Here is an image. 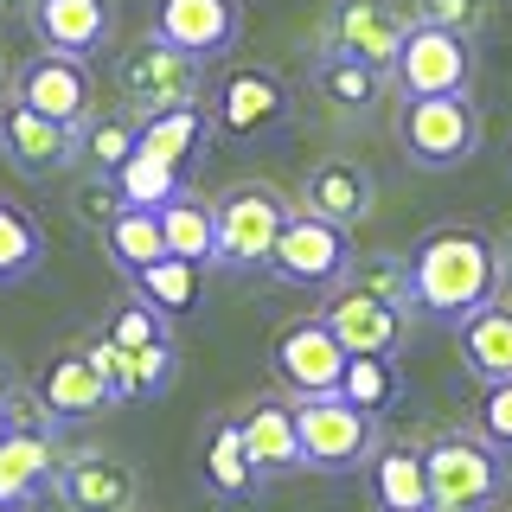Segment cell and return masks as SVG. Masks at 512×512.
<instances>
[{
    "instance_id": "cell-22",
    "label": "cell",
    "mask_w": 512,
    "mask_h": 512,
    "mask_svg": "<svg viewBox=\"0 0 512 512\" xmlns=\"http://www.w3.org/2000/svg\"><path fill=\"white\" fill-rule=\"evenodd\" d=\"M372 493H378V512H429V461L423 448L410 442H378L372 455Z\"/></svg>"
},
{
    "instance_id": "cell-48",
    "label": "cell",
    "mask_w": 512,
    "mask_h": 512,
    "mask_svg": "<svg viewBox=\"0 0 512 512\" xmlns=\"http://www.w3.org/2000/svg\"><path fill=\"white\" fill-rule=\"evenodd\" d=\"M0 77H7V71H0Z\"/></svg>"
},
{
    "instance_id": "cell-11",
    "label": "cell",
    "mask_w": 512,
    "mask_h": 512,
    "mask_svg": "<svg viewBox=\"0 0 512 512\" xmlns=\"http://www.w3.org/2000/svg\"><path fill=\"white\" fill-rule=\"evenodd\" d=\"M0 154H7V167L20 180H58V173L77 167V128L13 96L0 109Z\"/></svg>"
},
{
    "instance_id": "cell-37",
    "label": "cell",
    "mask_w": 512,
    "mask_h": 512,
    "mask_svg": "<svg viewBox=\"0 0 512 512\" xmlns=\"http://www.w3.org/2000/svg\"><path fill=\"white\" fill-rule=\"evenodd\" d=\"M173 372H180V352H173V340H154L135 352V378H128V391L135 397H160L173 384Z\"/></svg>"
},
{
    "instance_id": "cell-23",
    "label": "cell",
    "mask_w": 512,
    "mask_h": 512,
    "mask_svg": "<svg viewBox=\"0 0 512 512\" xmlns=\"http://www.w3.org/2000/svg\"><path fill=\"white\" fill-rule=\"evenodd\" d=\"M58 487V455H52V436L39 429H7L0 436V500L26 506L32 493Z\"/></svg>"
},
{
    "instance_id": "cell-3",
    "label": "cell",
    "mask_w": 512,
    "mask_h": 512,
    "mask_svg": "<svg viewBox=\"0 0 512 512\" xmlns=\"http://www.w3.org/2000/svg\"><path fill=\"white\" fill-rule=\"evenodd\" d=\"M397 148H404L410 167L423 173H448L461 160L480 154V109L468 90H448V96H404L397 109Z\"/></svg>"
},
{
    "instance_id": "cell-27",
    "label": "cell",
    "mask_w": 512,
    "mask_h": 512,
    "mask_svg": "<svg viewBox=\"0 0 512 512\" xmlns=\"http://www.w3.org/2000/svg\"><path fill=\"white\" fill-rule=\"evenodd\" d=\"M205 128H212V109L205 103H186V109H160V116H141V154L154 160H173V167H186L192 154H199Z\"/></svg>"
},
{
    "instance_id": "cell-7",
    "label": "cell",
    "mask_w": 512,
    "mask_h": 512,
    "mask_svg": "<svg viewBox=\"0 0 512 512\" xmlns=\"http://www.w3.org/2000/svg\"><path fill=\"white\" fill-rule=\"evenodd\" d=\"M205 109H212V128L231 141H256V135H276L288 122V84L269 64H224L212 96H205Z\"/></svg>"
},
{
    "instance_id": "cell-25",
    "label": "cell",
    "mask_w": 512,
    "mask_h": 512,
    "mask_svg": "<svg viewBox=\"0 0 512 512\" xmlns=\"http://www.w3.org/2000/svg\"><path fill=\"white\" fill-rule=\"evenodd\" d=\"M135 295L141 301H154L167 320H180V314H192L199 308V282H205V263H192V256H160V263H148V269H135Z\"/></svg>"
},
{
    "instance_id": "cell-41",
    "label": "cell",
    "mask_w": 512,
    "mask_h": 512,
    "mask_svg": "<svg viewBox=\"0 0 512 512\" xmlns=\"http://www.w3.org/2000/svg\"><path fill=\"white\" fill-rule=\"evenodd\" d=\"M0 410H7V429H39V436H52V429H58V416L45 410V397L39 391H20V384L7 391V404H0Z\"/></svg>"
},
{
    "instance_id": "cell-17",
    "label": "cell",
    "mask_w": 512,
    "mask_h": 512,
    "mask_svg": "<svg viewBox=\"0 0 512 512\" xmlns=\"http://www.w3.org/2000/svg\"><path fill=\"white\" fill-rule=\"evenodd\" d=\"M58 500L71 512H135L141 474L116 455H77L58 468Z\"/></svg>"
},
{
    "instance_id": "cell-19",
    "label": "cell",
    "mask_w": 512,
    "mask_h": 512,
    "mask_svg": "<svg viewBox=\"0 0 512 512\" xmlns=\"http://www.w3.org/2000/svg\"><path fill=\"white\" fill-rule=\"evenodd\" d=\"M32 32H39L45 52H96V45L109 39V26H116V13H109V0H32Z\"/></svg>"
},
{
    "instance_id": "cell-26",
    "label": "cell",
    "mask_w": 512,
    "mask_h": 512,
    "mask_svg": "<svg viewBox=\"0 0 512 512\" xmlns=\"http://www.w3.org/2000/svg\"><path fill=\"white\" fill-rule=\"evenodd\" d=\"M103 244H109V256H116L122 276H135V269L160 263V256H167V231H160V212H154V205H122V212L103 224Z\"/></svg>"
},
{
    "instance_id": "cell-36",
    "label": "cell",
    "mask_w": 512,
    "mask_h": 512,
    "mask_svg": "<svg viewBox=\"0 0 512 512\" xmlns=\"http://www.w3.org/2000/svg\"><path fill=\"white\" fill-rule=\"evenodd\" d=\"M410 20H429V26H448V32H474L493 20V0H416Z\"/></svg>"
},
{
    "instance_id": "cell-33",
    "label": "cell",
    "mask_w": 512,
    "mask_h": 512,
    "mask_svg": "<svg viewBox=\"0 0 512 512\" xmlns=\"http://www.w3.org/2000/svg\"><path fill=\"white\" fill-rule=\"evenodd\" d=\"M135 141H141V116L128 122V116H103V122H84V154L96 160L103 173H116L128 154H135Z\"/></svg>"
},
{
    "instance_id": "cell-42",
    "label": "cell",
    "mask_w": 512,
    "mask_h": 512,
    "mask_svg": "<svg viewBox=\"0 0 512 512\" xmlns=\"http://www.w3.org/2000/svg\"><path fill=\"white\" fill-rule=\"evenodd\" d=\"M500 301H512V231L500 237Z\"/></svg>"
},
{
    "instance_id": "cell-15",
    "label": "cell",
    "mask_w": 512,
    "mask_h": 512,
    "mask_svg": "<svg viewBox=\"0 0 512 512\" xmlns=\"http://www.w3.org/2000/svg\"><path fill=\"white\" fill-rule=\"evenodd\" d=\"M154 32L212 64L244 32V0H154Z\"/></svg>"
},
{
    "instance_id": "cell-34",
    "label": "cell",
    "mask_w": 512,
    "mask_h": 512,
    "mask_svg": "<svg viewBox=\"0 0 512 512\" xmlns=\"http://www.w3.org/2000/svg\"><path fill=\"white\" fill-rule=\"evenodd\" d=\"M346 282H359V288H372V295H391V301L410 308V256H352Z\"/></svg>"
},
{
    "instance_id": "cell-38",
    "label": "cell",
    "mask_w": 512,
    "mask_h": 512,
    "mask_svg": "<svg viewBox=\"0 0 512 512\" xmlns=\"http://www.w3.org/2000/svg\"><path fill=\"white\" fill-rule=\"evenodd\" d=\"M71 205H77V218H84V224H90V231H103V224H109V218H116V212H122V205H128V199H122V186H116V173H96V180H84V186H77V192H71Z\"/></svg>"
},
{
    "instance_id": "cell-44",
    "label": "cell",
    "mask_w": 512,
    "mask_h": 512,
    "mask_svg": "<svg viewBox=\"0 0 512 512\" xmlns=\"http://www.w3.org/2000/svg\"><path fill=\"white\" fill-rule=\"evenodd\" d=\"M429 512H474V506H448V500H429Z\"/></svg>"
},
{
    "instance_id": "cell-45",
    "label": "cell",
    "mask_w": 512,
    "mask_h": 512,
    "mask_svg": "<svg viewBox=\"0 0 512 512\" xmlns=\"http://www.w3.org/2000/svg\"><path fill=\"white\" fill-rule=\"evenodd\" d=\"M7 391H13V378H7V365H0V404H7Z\"/></svg>"
},
{
    "instance_id": "cell-18",
    "label": "cell",
    "mask_w": 512,
    "mask_h": 512,
    "mask_svg": "<svg viewBox=\"0 0 512 512\" xmlns=\"http://www.w3.org/2000/svg\"><path fill=\"white\" fill-rule=\"evenodd\" d=\"M372 199H378V186L359 160H314L308 180H301V205L320 212V218H333V224H346V231L372 212Z\"/></svg>"
},
{
    "instance_id": "cell-28",
    "label": "cell",
    "mask_w": 512,
    "mask_h": 512,
    "mask_svg": "<svg viewBox=\"0 0 512 512\" xmlns=\"http://www.w3.org/2000/svg\"><path fill=\"white\" fill-rule=\"evenodd\" d=\"M160 231H167L173 256H192V263H212L218 256V212L199 192H180V199L160 205Z\"/></svg>"
},
{
    "instance_id": "cell-2",
    "label": "cell",
    "mask_w": 512,
    "mask_h": 512,
    "mask_svg": "<svg viewBox=\"0 0 512 512\" xmlns=\"http://www.w3.org/2000/svg\"><path fill=\"white\" fill-rule=\"evenodd\" d=\"M218 212V269H231V276H250V269H269V256H276V237L288 231V218H295V205H288L282 186L269 180H237L224 186L212 199Z\"/></svg>"
},
{
    "instance_id": "cell-5",
    "label": "cell",
    "mask_w": 512,
    "mask_h": 512,
    "mask_svg": "<svg viewBox=\"0 0 512 512\" xmlns=\"http://www.w3.org/2000/svg\"><path fill=\"white\" fill-rule=\"evenodd\" d=\"M116 84H122V96H128L135 116L186 109V103H199V96H205V58H192L173 39L148 32L141 45H128V52L116 58Z\"/></svg>"
},
{
    "instance_id": "cell-21",
    "label": "cell",
    "mask_w": 512,
    "mask_h": 512,
    "mask_svg": "<svg viewBox=\"0 0 512 512\" xmlns=\"http://www.w3.org/2000/svg\"><path fill=\"white\" fill-rule=\"evenodd\" d=\"M461 365L480 378V384H500V378H512V301H500L493 295L480 314H468L461 320Z\"/></svg>"
},
{
    "instance_id": "cell-10",
    "label": "cell",
    "mask_w": 512,
    "mask_h": 512,
    "mask_svg": "<svg viewBox=\"0 0 512 512\" xmlns=\"http://www.w3.org/2000/svg\"><path fill=\"white\" fill-rule=\"evenodd\" d=\"M269 359H276V378L295 397H320V391H340L352 352H346L340 333L327 327V314H301V320H288V327L276 333Z\"/></svg>"
},
{
    "instance_id": "cell-46",
    "label": "cell",
    "mask_w": 512,
    "mask_h": 512,
    "mask_svg": "<svg viewBox=\"0 0 512 512\" xmlns=\"http://www.w3.org/2000/svg\"><path fill=\"white\" fill-rule=\"evenodd\" d=\"M0 512H20V506H13V500H0Z\"/></svg>"
},
{
    "instance_id": "cell-16",
    "label": "cell",
    "mask_w": 512,
    "mask_h": 512,
    "mask_svg": "<svg viewBox=\"0 0 512 512\" xmlns=\"http://www.w3.org/2000/svg\"><path fill=\"white\" fill-rule=\"evenodd\" d=\"M32 391L45 397V410H52L58 423H90V416L116 410V391H109V378L96 372V359H90L84 346H77V352H58V359L39 372Z\"/></svg>"
},
{
    "instance_id": "cell-32",
    "label": "cell",
    "mask_w": 512,
    "mask_h": 512,
    "mask_svg": "<svg viewBox=\"0 0 512 512\" xmlns=\"http://www.w3.org/2000/svg\"><path fill=\"white\" fill-rule=\"evenodd\" d=\"M391 71H378V64H365V58H346V52H327L320 58V96L327 103H340V109H365V103H378V84Z\"/></svg>"
},
{
    "instance_id": "cell-31",
    "label": "cell",
    "mask_w": 512,
    "mask_h": 512,
    "mask_svg": "<svg viewBox=\"0 0 512 512\" xmlns=\"http://www.w3.org/2000/svg\"><path fill=\"white\" fill-rule=\"evenodd\" d=\"M116 186H122V199L128 205H167V199H180L186 192V167H173V160H154V154H128L122 167H116Z\"/></svg>"
},
{
    "instance_id": "cell-4",
    "label": "cell",
    "mask_w": 512,
    "mask_h": 512,
    "mask_svg": "<svg viewBox=\"0 0 512 512\" xmlns=\"http://www.w3.org/2000/svg\"><path fill=\"white\" fill-rule=\"evenodd\" d=\"M295 423H301V455H308L314 474H352L378 455V416L359 410L346 391L295 397Z\"/></svg>"
},
{
    "instance_id": "cell-30",
    "label": "cell",
    "mask_w": 512,
    "mask_h": 512,
    "mask_svg": "<svg viewBox=\"0 0 512 512\" xmlns=\"http://www.w3.org/2000/svg\"><path fill=\"white\" fill-rule=\"evenodd\" d=\"M340 391H346L359 410H372V416H378V410H391L397 397H404V372H397L391 352H352Z\"/></svg>"
},
{
    "instance_id": "cell-43",
    "label": "cell",
    "mask_w": 512,
    "mask_h": 512,
    "mask_svg": "<svg viewBox=\"0 0 512 512\" xmlns=\"http://www.w3.org/2000/svg\"><path fill=\"white\" fill-rule=\"evenodd\" d=\"M0 13H32V0H0Z\"/></svg>"
},
{
    "instance_id": "cell-20",
    "label": "cell",
    "mask_w": 512,
    "mask_h": 512,
    "mask_svg": "<svg viewBox=\"0 0 512 512\" xmlns=\"http://www.w3.org/2000/svg\"><path fill=\"white\" fill-rule=\"evenodd\" d=\"M244 448H250V461H256V468H263V480L308 468V455H301V423H295V404H282V397H263V404H256V410L244 416Z\"/></svg>"
},
{
    "instance_id": "cell-1",
    "label": "cell",
    "mask_w": 512,
    "mask_h": 512,
    "mask_svg": "<svg viewBox=\"0 0 512 512\" xmlns=\"http://www.w3.org/2000/svg\"><path fill=\"white\" fill-rule=\"evenodd\" d=\"M500 295V237L474 224H436L410 244V308L436 327H461Z\"/></svg>"
},
{
    "instance_id": "cell-12",
    "label": "cell",
    "mask_w": 512,
    "mask_h": 512,
    "mask_svg": "<svg viewBox=\"0 0 512 512\" xmlns=\"http://www.w3.org/2000/svg\"><path fill=\"white\" fill-rule=\"evenodd\" d=\"M410 13L397 0H340L327 20V52H346V58H365L378 71H391L397 52L410 39Z\"/></svg>"
},
{
    "instance_id": "cell-29",
    "label": "cell",
    "mask_w": 512,
    "mask_h": 512,
    "mask_svg": "<svg viewBox=\"0 0 512 512\" xmlns=\"http://www.w3.org/2000/svg\"><path fill=\"white\" fill-rule=\"evenodd\" d=\"M45 263V231L26 205L0 199V288H20L32 269Z\"/></svg>"
},
{
    "instance_id": "cell-14",
    "label": "cell",
    "mask_w": 512,
    "mask_h": 512,
    "mask_svg": "<svg viewBox=\"0 0 512 512\" xmlns=\"http://www.w3.org/2000/svg\"><path fill=\"white\" fill-rule=\"evenodd\" d=\"M13 96L32 103V109H45V116H58V122H71V128H84L90 109H96L90 71H84V58H77V52H39V58H26L20 77H13Z\"/></svg>"
},
{
    "instance_id": "cell-24",
    "label": "cell",
    "mask_w": 512,
    "mask_h": 512,
    "mask_svg": "<svg viewBox=\"0 0 512 512\" xmlns=\"http://www.w3.org/2000/svg\"><path fill=\"white\" fill-rule=\"evenodd\" d=\"M205 487H212L218 500H256L263 468H256L250 448H244V423H218L212 429V442H205Z\"/></svg>"
},
{
    "instance_id": "cell-35",
    "label": "cell",
    "mask_w": 512,
    "mask_h": 512,
    "mask_svg": "<svg viewBox=\"0 0 512 512\" xmlns=\"http://www.w3.org/2000/svg\"><path fill=\"white\" fill-rule=\"evenodd\" d=\"M109 333L128 346V352H141V346H154V340H167V314L154 308V301H128V308H116V320H109Z\"/></svg>"
},
{
    "instance_id": "cell-9",
    "label": "cell",
    "mask_w": 512,
    "mask_h": 512,
    "mask_svg": "<svg viewBox=\"0 0 512 512\" xmlns=\"http://www.w3.org/2000/svg\"><path fill=\"white\" fill-rule=\"evenodd\" d=\"M391 84L404 96H448V90H474V39L416 20L404 52L391 64Z\"/></svg>"
},
{
    "instance_id": "cell-13",
    "label": "cell",
    "mask_w": 512,
    "mask_h": 512,
    "mask_svg": "<svg viewBox=\"0 0 512 512\" xmlns=\"http://www.w3.org/2000/svg\"><path fill=\"white\" fill-rule=\"evenodd\" d=\"M320 314H327V327L346 340V352H397L404 333H410V308H404V301L372 295V288H359V282H340Z\"/></svg>"
},
{
    "instance_id": "cell-39",
    "label": "cell",
    "mask_w": 512,
    "mask_h": 512,
    "mask_svg": "<svg viewBox=\"0 0 512 512\" xmlns=\"http://www.w3.org/2000/svg\"><path fill=\"white\" fill-rule=\"evenodd\" d=\"M90 352V359H96V372H103L109 378V391H116V404H128V397H135V391H128V378H135V352H128L122 340H116V333H96V340L84 346Z\"/></svg>"
},
{
    "instance_id": "cell-6",
    "label": "cell",
    "mask_w": 512,
    "mask_h": 512,
    "mask_svg": "<svg viewBox=\"0 0 512 512\" xmlns=\"http://www.w3.org/2000/svg\"><path fill=\"white\" fill-rule=\"evenodd\" d=\"M352 269V237L346 224L308 212V205H295V218H288V231L276 237V256H269V276L282 288H340Z\"/></svg>"
},
{
    "instance_id": "cell-40",
    "label": "cell",
    "mask_w": 512,
    "mask_h": 512,
    "mask_svg": "<svg viewBox=\"0 0 512 512\" xmlns=\"http://www.w3.org/2000/svg\"><path fill=\"white\" fill-rule=\"evenodd\" d=\"M480 436L512 448V378L487 384V397H480Z\"/></svg>"
},
{
    "instance_id": "cell-8",
    "label": "cell",
    "mask_w": 512,
    "mask_h": 512,
    "mask_svg": "<svg viewBox=\"0 0 512 512\" xmlns=\"http://www.w3.org/2000/svg\"><path fill=\"white\" fill-rule=\"evenodd\" d=\"M506 448L487 442V436H461V429H448V436H436L423 448L429 461V493L448 506H493L506 493Z\"/></svg>"
},
{
    "instance_id": "cell-47",
    "label": "cell",
    "mask_w": 512,
    "mask_h": 512,
    "mask_svg": "<svg viewBox=\"0 0 512 512\" xmlns=\"http://www.w3.org/2000/svg\"><path fill=\"white\" fill-rule=\"evenodd\" d=\"M0 436H7V410H0Z\"/></svg>"
}]
</instances>
